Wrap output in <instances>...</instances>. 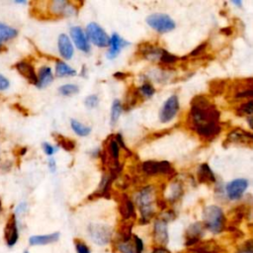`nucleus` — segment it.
Returning a JSON list of instances; mask_svg holds the SVG:
<instances>
[{"mask_svg":"<svg viewBox=\"0 0 253 253\" xmlns=\"http://www.w3.org/2000/svg\"><path fill=\"white\" fill-rule=\"evenodd\" d=\"M220 113L205 95H196L191 100V109L187 118V126L204 143L215 141L221 131Z\"/></svg>","mask_w":253,"mask_h":253,"instance_id":"f257e3e1","label":"nucleus"},{"mask_svg":"<svg viewBox=\"0 0 253 253\" xmlns=\"http://www.w3.org/2000/svg\"><path fill=\"white\" fill-rule=\"evenodd\" d=\"M157 192L153 186H145L136 196V204L141 213L140 225H146L156 216L155 201Z\"/></svg>","mask_w":253,"mask_h":253,"instance_id":"f03ea898","label":"nucleus"},{"mask_svg":"<svg viewBox=\"0 0 253 253\" xmlns=\"http://www.w3.org/2000/svg\"><path fill=\"white\" fill-rule=\"evenodd\" d=\"M203 225L212 234L217 235L227 230V217L218 206L211 205L203 211Z\"/></svg>","mask_w":253,"mask_h":253,"instance_id":"7ed1b4c3","label":"nucleus"},{"mask_svg":"<svg viewBox=\"0 0 253 253\" xmlns=\"http://www.w3.org/2000/svg\"><path fill=\"white\" fill-rule=\"evenodd\" d=\"M141 169L144 175L149 177L157 176V175H164L169 180H171L177 176L176 170L172 167V165L168 162L147 161L142 163Z\"/></svg>","mask_w":253,"mask_h":253,"instance_id":"20e7f679","label":"nucleus"},{"mask_svg":"<svg viewBox=\"0 0 253 253\" xmlns=\"http://www.w3.org/2000/svg\"><path fill=\"white\" fill-rule=\"evenodd\" d=\"M48 10L51 15L54 17H70L77 13V10L80 9V6L83 5V2H70L62 1V0H54L47 3Z\"/></svg>","mask_w":253,"mask_h":253,"instance_id":"39448f33","label":"nucleus"},{"mask_svg":"<svg viewBox=\"0 0 253 253\" xmlns=\"http://www.w3.org/2000/svg\"><path fill=\"white\" fill-rule=\"evenodd\" d=\"M87 231L91 240L99 246H105L112 240L113 230L107 225L91 224L88 226Z\"/></svg>","mask_w":253,"mask_h":253,"instance_id":"423d86ee","label":"nucleus"},{"mask_svg":"<svg viewBox=\"0 0 253 253\" xmlns=\"http://www.w3.org/2000/svg\"><path fill=\"white\" fill-rule=\"evenodd\" d=\"M146 23L150 28L161 34L168 33L176 27L174 20L163 13H154L149 15L146 18Z\"/></svg>","mask_w":253,"mask_h":253,"instance_id":"0eeeda50","label":"nucleus"},{"mask_svg":"<svg viewBox=\"0 0 253 253\" xmlns=\"http://www.w3.org/2000/svg\"><path fill=\"white\" fill-rule=\"evenodd\" d=\"M86 33L88 39L99 48H106L109 46L110 38L107 35L106 32L97 24V23H90L86 28Z\"/></svg>","mask_w":253,"mask_h":253,"instance_id":"6e6552de","label":"nucleus"},{"mask_svg":"<svg viewBox=\"0 0 253 253\" xmlns=\"http://www.w3.org/2000/svg\"><path fill=\"white\" fill-rule=\"evenodd\" d=\"M3 235H4V241L9 248H12L17 244L20 234H19L17 217L14 214H11L9 216L6 221V225L4 227Z\"/></svg>","mask_w":253,"mask_h":253,"instance_id":"1a4fd4ad","label":"nucleus"},{"mask_svg":"<svg viewBox=\"0 0 253 253\" xmlns=\"http://www.w3.org/2000/svg\"><path fill=\"white\" fill-rule=\"evenodd\" d=\"M205 231L206 229L202 221H196V223L190 225L185 232V246L191 247L202 241V238L205 235Z\"/></svg>","mask_w":253,"mask_h":253,"instance_id":"9d476101","label":"nucleus"},{"mask_svg":"<svg viewBox=\"0 0 253 253\" xmlns=\"http://www.w3.org/2000/svg\"><path fill=\"white\" fill-rule=\"evenodd\" d=\"M167 223L163 219L157 217L154 221L153 231H152V238L154 244L156 246H163L166 247L169 241V235L167 229Z\"/></svg>","mask_w":253,"mask_h":253,"instance_id":"9b49d317","label":"nucleus"},{"mask_svg":"<svg viewBox=\"0 0 253 253\" xmlns=\"http://www.w3.org/2000/svg\"><path fill=\"white\" fill-rule=\"evenodd\" d=\"M163 49L155 46L150 42H144L138 46L136 55H139L141 58L150 60L152 62L160 61Z\"/></svg>","mask_w":253,"mask_h":253,"instance_id":"f8f14e48","label":"nucleus"},{"mask_svg":"<svg viewBox=\"0 0 253 253\" xmlns=\"http://www.w3.org/2000/svg\"><path fill=\"white\" fill-rule=\"evenodd\" d=\"M179 111V100L176 95H172L163 104L161 113L160 120L162 123L166 124L171 122Z\"/></svg>","mask_w":253,"mask_h":253,"instance_id":"ddd939ff","label":"nucleus"},{"mask_svg":"<svg viewBox=\"0 0 253 253\" xmlns=\"http://www.w3.org/2000/svg\"><path fill=\"white\" fill-rule=\"evenodd\" d=\"M118 209L123 220H134L137 217L135 204L126 193L119 196Z\"/></svg>","mask_w":253,"mask_h":253,"instance_id":"4468645a","label":"nucleus"},{"mask_svg":"<svg viewBox=\"0 0 253 253\" xmlns=\"http://www.w3.org/2000/svg\"><path fill=\"white\" fill-rule=\"evenodd\" d=\"M248 180L244 178L235 179L230 182L226 187V192L229 199L232 201L239 200L243 196L245 190L248 188Z\"/></svg>","mask_w":253,"mask_h":253,"instance_id":"2eb2a0df","label":"nucleus"},{"mask_svg":"<svg viewBox=\"0 0 253 253\" xmlns=\"http://www.w3.org/2000/svg\"><path fill=\"white\" fill-rule=\"evenodd\" d=\"M253 136L251 133L246 132L242 130L241 128L234 129L229 135L225 143H228L229 145H238L243 146L252 147L253 143Z\"/></svg>","mask_w":253,"mask_h":253,"instance_id":"dca6fc26","label":"nucleus"},{"mask_svg":"<svg viewBox=\"0 0 253 253\" xmlns=\"http://www.w3.org/2000/svg\"><path fill=\"white\" fill-rule=\"evenodd\" d=\"M115 247L120 253H143L144 242L136 235L128 241L115 242Z\"/></svg>","mask_w":253,"mask_h":253,"instance_id":"f3484780","label":"nucleus"},{"mask_svg":"<svg viewBox=\"0 0 253 253\" xmlns=\"http://www.w3.org/2000/svg\"><path fill=\"white\" fill-rule=\"evenodd\" d=\"M221 247L216 240H206L200 241L198 244L187 247L185 250L178 253H220Z\"/></svg>","mask_w":253,"mask_h":253,"instance_id":"a211bd4d","label":"nucleus"},{"mask_svg":"<svg viewBox=\"0 0 253 253\" xmlns=\"http://www.w3.org/2000/svg\"><path fill=\"white\" fill-rule=\"evenodd\" d=\"M15 69L29 83L34 84V85L37 84V81H38L37 73H36L34 66L32 65L31 62L26 61V60L19 61L15 65Z\"/></svg>","mask_w":253,"mask_h":253,"instance_id":"6ab92c4d","label":"nucleus"},{"mask_svg":"<svg viewBox=\"0 0 253 253\" xmlns=\"http://www.w3.org/2000/svg\"><path fill=\"white\" fill-rule=\"evenodd\" d=\"M71 36L78 50L82 51L83 53L90 52V46H89L87 37L81 27H78V26L72 27L71 29Z\"/></svg>","mask_w":253,"mask_h":253,"instance_id":"aec40b11","label":"nucleus"},{"mask_svg":"<svg viewBox=\"0 0 253 253\" xmlns=\"http://www.w3.org/2000/svg\"><path fill=\"white\" fill-rule=\"evenodd\" d=\"M130 43L126 42V40H124L121 36H119L118 34H113L112 37L110 38V42H109V46L110 49L107 52V58L109 59H114L115 57H117V55L121 53V51L126 47L129 46Z\"/></svg>","mask_w":253,"mask_h":253,"instance_id":"412c9836","label":"nucleus"},{"mask_svg":"<svg viewBox=\"0 0 253 253\" xmlns=\"http://www.w3.org/2000/svg\"><path fill=\"white\" fill-rule=\"evenodd\" d=\"M145 99L143 98V96L140 94L138 87L131 86L128 89V91H126V93L125 105L123 106V110L130 111L133 108H135L138 105V103H141Z\"/></svg>","mask_w":253,"mask_h":253,"instance_id":"4be33fe9","label":"nucleus"},{"mask_svg":"<svg viewBox=\"0 0 253 253\" xmlns=\"http://www.w3.org/2000/svg\"><path fill=\"white\" fill-rule=\"evenodd\" d=\"M135 225L134 220H123L120 223L117 232V239L115 242L128 241L133 237V228Z\"/></svg>","mask_w":253,"mask_h":253,"instance_id":"5701e85b","label":"nucleus"},{"mask_svg":"<svg viewBox=\"0 0 253 253\" xmlns=\"http://www.w3.org/2000/svg\"><path fill=\"white\" fill-rule=\"evenodd\" d=\"M57 45H58V51L60 55L67 60L72 59L73 55V47L72 45L70 38L66 34L59 35Z\"/></svg>","mask_w":253,"mask_h":253,"instance_id":"b1692460","label":"nucleus"},{"mask_svg":"<svg viewBox=\"0 0 253 253\" xmlns=\"http://www.w3.org/2000/svg\"><path fill=\"white\" fill-rule=\"evenodd\" d=\"M59 233H53L49 235H32L29 238V244L31 246H39V245H48L54 242H56L59 239Z\"/></svg>","mask_w":253,"mask_h":253,"instance_id":"393cba45","label":"nucleus"},{"mask_svg":"<svg viewBox=\"0 0 253 253\" xmlns=\"http://www.w3.org/2000/svg\"><path fill=\"white\" fill-rule=\"evenodd\" d=\"M197 179L199 183L207 184V185L215 184L217 182L214 172L212 171L209 164L207 163H203L199 166L197 171Z\"/></svg>","mask_w":253,"mask_h":253,"instance_id":"a878e982","label":"nucleus"},{"mask_svg":"<svg viewBox=\"0 0 253 253\" xmlns=\"http://www.w3.org/2000/svg\"><path fill=\"white\" fill-rule=\"evenodd\" d=\"M229 84L226 79H214L209 82V92L213 96H220L227 93Z\"/></svg>","mask_w":253,"mask_h":253,"instance_id":"bb28decb","label":"nucleus"},{"mask_svg":"<svg viewBox=\"0 0 253 253\" xmlns=\"http://www.w3.org/2000/svg\"><path fill=\"white\" fill-rule=\"evenodd\" d=\"M37 77H38V81H37L36 86L38 88H45L48 85H50L54 80L52 70L50 67H47V66L42 67L39 70V73L37 74Z\"/></svg>","mask_w":253,"mask_h":253,"instance_id":"cd10ccee","label":"nucleus"},{"mask_svg":"<svg viewBox=\"0 0 253 253\" xmlns=\"http://www.w3.org/2000/svg\"><path fill=\"white\" fill-rule=\"evenodd\" d=\"M18 31L6 24L0 23V46H4V43L16 38Z\"/></svg>","mask_w":253,"mask_h":253,"instance_id":"c85d7f7f","label":"nucleus"},{"mask_svg":"<svg viewBox=\"0 0 253 253\" xmlns=\"http://www.w3.org/2000/svg\"><path fill=\"white\" fill-rule=\"evenodd\" d=\"M183 193H184V188L182 183L179 181H174L169 188V194L168 197L165 198V200L166 202H169L171 204L176 203L182 198Z\"/></svg>","mask_w":253,"mask_h":253,"instance_id":"c756f323","label":"nucleus"},{"mask_svg":"<svg viewBox=\"0 0 253 253\" xmlns=\"http://www.w3.org/2000/svg\"><path fill=\"white\" fill-rule=\"evenodd\" d=\"M54 138L55 142L57 143V145L67 151H73L76 147V143L74 140H72L70 138H67L59 134L54 135Z\"/></svg>","mask_w":253,"mask_h":253,"instance_id":"7c9ffc66","label":"nucleus"},{"mask_svg":"<svg viewBox=\"0 0 253 253\" xmlns=\"http://www.w3.org/2000/svg\"><path fill=\"white\" fill-rule=\"evenodd\" d=\"M55 75L57 77H66V76H74L76 75V71L68 66L66 62L58 60L55 66Z\"/></svg>","mask_w":253,"mask_h":253,"instance_id":"2f4dec72","label":"nucleus"},{"mask_svg":"<svg viewBox=\"0 0 253 253\" xmlns=\"http://www.w3.org/2000/svg\"><path fill=\"white\" fill-rule=\"evenodd\" d=\"M71 126H72V129L73 130V132L80 137H87L88 135H90V133L92 131L90 126L83 125L82 123L76 121L75 119H72L71 121Z\"/></svg>","mask_w":253,"mask_h":253,"instance_id":"473e14b6","label":"nucleus"},{"mask_svg":"<svg viewBox=\"0 0 253 253\" xmlns=\"http://www.w3.org/2000/svg\"><path fill=\"white\" fill-rule=\"evenodd\" d=\"M123 112V105L119 100H114L111 109V125L114 126L118 122L121 114Z\"/></svg>","mask_w":253,"mask_h":253,"instance_id":"72a5a7b5","label":"nucleus"},{"mask_svg":"<svg viewBox=\"0 0 253 253\" xmlns=\"http://www.w3.org/2000/svg\"><path fill=\"white\" fill-rule=\"evenodd\" d=\"M253 110V102L252 100H249L247 102L241 103L238 107L235 108V114L237 116H251Z\"/></svg>","mask_w":253,"mask_h":253,"instance_id":"f704fd0d","label":"nucleus"},{"mask_svg":"<svg viewBox=\"0 0 253 253\" xmlns=\"http://www.w3.org/2000/svg\"><path fill=\"white\" fill-rule=\"evenodd\" d=\"M58 92L63 96H72L79 92V87L75 84H65L58 88Z\"/></svg>","mask_w":253,"mask_h":253,"instance_id":"c9c22d12","label":"nucleus"},{"mask_svg":"<svg viewBox=\"0 0 253 253\" xmlns=\"http://www.w3.org/2000/svg\"><path fill=\"white\" fill-rule=\"evenodd\" d=\"M140 94L143 96L144 99L145 98H150L152 97L154 93H155V88L152 86V84L145 82L143 85H141L140 87H138Z\"/></svg>","mask_w":253,"mask_h":253,"instance_id":"e433bc0d","label":"nucleus"},{"mask_svg":"<svg viewBox=\"0 0 253 253\" xmlns=\"http://www.w3.org/2000/svg\"><path fill=\"white\" fill-rule=\"evenodd\" d=\"M235 253H253L252 239H248L244 241L241 245H239Z\"/></svg>","mask_w":253,"mask_h":253,"instance_id":"4c0bfd02","label":"nucleus"},{"mask_svg":"<svg viewBox=\"0 0 253 253\" xmlns=\"http://www.w3.org/2000/svg\"><path fill=\"white\" fill-rule=\"evenodd\" d=\"M84 103H85V106L87 108L94 109V108H96L98 106V104H99V97L97 96V95H95V94L94 95H90V96L85 98Z\"/></svg>","mask_w":253,"mask_h":253,"instance_id":"58836bf2","label":"nucleus"},{"mask_svg":"<svg viewBox=\"0 0 253 253\" xmlns=\"http://www.w3.org/2000/svg\"><path fill=\"white\" fill-rule=\"evenodd\" d=\"M74 245L77 253H90V249L88 245L81 239H74Z\"/></svg>","mask_w":253,"mask_h":253,"instance_id":"ea45409f","label":"nucleus"},{"mask_svg":"<svg viewBox=\"0 0 253 253\" xmlns=\"http://www.w3.org/2000/svg\"><path fill=\"white\" fill-rule=\"evenodd\" d=\"M208 47V43H203L201 44L200 46H198L194 51L191 52V54H189V55L187 57H198V56H201L203 55L204 52L206 51Z\"/></svg>","mask_w":253,"mask_h":253,"instance_id":"a19ab883","label":"nucleus"},{"mask_svg":"<svg viewBox=\"0 0 253 253\" xmlns=\"http://www.w3.org/2000/svg\"><path fill=\"white\" fill-rule=\"evenodd\" d=\"M9 86H10L9 80L4 75L0 73V91L7 90L9 88Z\"/></svg>","mask_w":253,"mask_h":253,"instance_id":"79ce46f5","label":"nucleus"},{"mask_svg":"<svg viewBox=\"0 0 253 253\" xmlns=\"http://www.w3.org/2000/svg\"><path fill=\"white\" fill-rule=\"evenodd\" d=\"M27 209H28L27 203H26V202H22V203H20V204L17 206L14 215H15L16 217H17V216H21V215H23V214H25V213L27 212Z\"/></svg>","mask_w":253,"mask_h":253,"instance_id":"37998d69","label":"nucleus"},{"mask_svg":"<svg viewBox=\"0 0 253 253\" xmlns=\"http://www.w3.org/2000/svg\"><path fill=\"white\" fill-rule=\"evenodd\" d=\"M43 150L47 155H53L56 151V148L54 146H53L52 145H50L49 143H44L43 144Z\"/></svg>","mask_w":253,"mask_h":253,"instance_id":"c03bdc74","label":"nucleus"},{"mask_svg":"<svg viewBox=\"0 0 253 253\" xmlns=\"http://www.w3.org/2000/svg\"><path fill=\"white\" fill-rule=\"evenodd\" d=\"M151 253H171L169 249H167L166 247L163 246H155L153 247Z\"/></svg>","mask_w":253,"mask_h":253,"instance_id":"a18cd8bd","label":"nucleus"},{"mask_svg":"<svg viewBox=\"0 0 253 253\" xmlns=\"http://www.w3.org/2000/svg\"><path fill=\"white\" fill-rule=\"evenodd\" d=\"M220 33L225 35V36H232L234 34V29L232 27H226V28H223L220 29Z\"/></svg>","mask_w":253,"mask_h":253,"instance_id":"49530a36","label":"nucleus"},{"mask_svg":"<svg viewBox=\"0 0 253 253\" xmlns=\"http://www.w3.org/2000/svg\"><path fill=\"white\" fill-rule=\"evenodd\" d=\"M49 168H50L51 172H53V173L55 172V170H56V163L54 158H50L49 160Z\"/></svg>","mask_w":253,"mask_h":253,"instance_id":"de8ad7c7","label":"nucleus"},{"mask_svg":"<svg viewBox=\"0 0 253 253\" xmlns=\"http://www.w3.org/2000/svg\"><path fill=\"white\" fill-rule=\"evenodd\" d=\"M114 76L116 77V78H118V79H120V80H123V79H125L126 76H128V75H126V73H124V72H117V73H115L114 74Z\"/></svg>","mask_w":253,"mask_h":253,"instance_id":"09e8293b","label":"nucleus"},{"mask_svg":"<svg viewBox=\"0 0 253 253\" xmlns=\"http://www.w3.org/2000/svg\"><path fill=\"white\" fill-rule=\"evenodd\" d=\"M233 3H234L235 5H236V6H239V7L242 6V2H241V1H233Z\"/></svg>","mask_w":253,"mask_h":253,"instance_id":"8fccbe9b","label":"nucleus"},{"mask_svg":"<svg viewBox=\"0 0 253 253\" xmlns=\"http://www.w3.org/2000/svg\"><path fill=\"white\" fill-rule=\"evenodd\" d=\"M5 51V46H0V53Z\"/></svg>","mask_w":253,"mask_h":253,"instance_id":"3c124183","label":"nucleus"},{"mask_svg":"<svg viewBox=\"0 0 253 253\" xmlns=\"http://www.w3.org/2000/svg\"><path fill=\"white\" fill-rule=\"evenodd\" d=\"M2 204H1V201H0V215H1V213H2Z\"/></svg>","mask_w":253,"mask_h":253,"instance_id":"603ef678","label":"nucleus"},{"mask_svg":"<svg viewBox=\"0 0 253 253\" xmlns=\"http://www.w3.org/2000/svg\"><path fill=\"white\" fill-rule=\"evenodd\" d=\"M24 253H30V252H29V251H25Z\"/></svg>","mask_w":253,"mask_h":253,"instance_id":"864d4df0","label":"nucleus"}]
</instances>
